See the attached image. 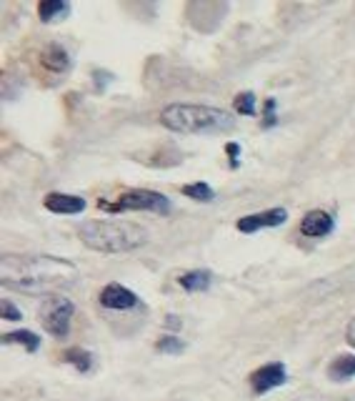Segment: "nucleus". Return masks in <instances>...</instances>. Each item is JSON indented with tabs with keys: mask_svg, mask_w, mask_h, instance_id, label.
<instances>
[{
	"mask_svg": "<svg viewBox=\"0 0 355 401\" xmlns=\"http://www.w3.org/2000/svg\"><path fill=\"white\" fill-rule=\"evenodd\" d=\"M3 283L21 291H48V288L73 283L78 276V266L66 258L56 256H3L0 263Z\"/></svg>",
	"mask_w": 355,
	"mask_h": 401,
	"instance_id": "nucleus-1",
	"label": "nucleus"
},
{
	"mask_svg": "<svg viewBox=\"0 0 355 401\" xmlns=\"http://www.w3.org/2000/svg\"><path fill=\"white\" fill-rule=\"evenodd\" d=\"M160 123L168 131L188 136H208L223 133L235 126V118L223 108L198 103H173L160 113Z\"/></svg>",
	"mask_w": 355,
	"mask_h": 401,
	"instance_id": "nucleus-2",
	"label": "nucleus"
},
{
	"mask_svg": "<svg viewBox=\"0 0 355 401\" xmlns=\"http://www.w3.org/2000/svg\"><path fill=\"white\" fill-rule=\"evenodd\" d=\"M78 233H81V241L98 253L135 251L148 241L145 228L130 221H88Z\"/></svg>",
	"mask_w": 355,
	"mask_h": 401,
	"instance_id": "nucleus-3",
	"label": "nucleus"
},
{
	"mask_svg": "<svg viewBox=\"0 0 355 401\" xmlns=\"http://www.w3.org/2000/svg\"><path fill=\"white\" fill-rule=\"evenodd\" d=\"M98 208L108 213H123V211H150V213H170V198L158 191L148 188H133L125 191L115 198V203L108 200H98Z\"/></svg>",
	"mask_w": 355,
	"mask_h": 401,
	"instance_id": "nucleus-4",
	"label": "nucleus"
},
{
	"mask_svg": "<svg viewBox=\"0 0 355 401\" xmlns=\"http://www.w3.org/2000/svg\"><path fill=\"white\" fill-rule=\"evenodd\" d=\"M73 311H76V306H73L71 298H66V296L46 298V301H43V306H41V324H43V329H46L51 336H56V339H66L68 331H71Z\"/></svg>",
	"mask_w": 355,
	"mask_h": 401,
	"instance_id": "nucleus-5",
	"label": "nucleus"
},
{
	"mask_svg": "<svg viewBox=\"0 0 355 401\" xmlns=\"http://www.w3.org/2000/svg\"><path fill=\"white\" fill-rule=\"evenodd\" d=\"M288 221V211L285 208H268V211H260V213H250V216L238 218L235 228L243 233H255L260 228H275V226H283Z\"/></svg>",
	"mask_w": 355,
	"mask_h": 401,
	"instance_id": "nucleus-6",
	"label": "nucleus"
},
{
	"mask_svg": "<svg viewBox=\"0 0 355 401\" xmlns=\"http://www.w3.org/2000/svg\"><path fill=\"white\" fill-rule=\"evenodd\" d=\"M285 379H288L285 366L280 364V361H275V364H265V366H260L258 371H253V376H250V386H253L255 394H265V391L283 386Z\"/></svg>",
	"mask_w": 355,
	"mask_h": 401,
	"instance_id": "nucleus-7",
	"label": "nucleus"
},
{
	"mask_svg": "<svg viewBox=\"0 0 355 401\" xmlns=\"http://www.w3.org/2000/svg\"><path fill=\"white\" fill-rule=\"evenodd\" d=\"M101 306L113 309V311H128L138 306V296L130 288L120 286V283H108L101 291Z\"/></svg>",
	"mask_w": 355,
	"mask_h": 401,
	"instance_id": "nucleus-8",
	"label": "nucleus"
},
{
	"mask_svg": "<svg viewBox=\"0 0 355 401\" xmlns=\"http://www.w3.org/2000/svg\"><path fill=\"white\" fill-rule=\"evenodd\" d=\"M333 228H335L333 216L325 211H318V208H315V211H308L303 216V221H300V231L308 238H323V236H328Z\"/></svg>",
	"mask_w": 355,
	"mask_h": 401,
	"instance_id": "nucleus-9",
	"label": "nucleus"
},
{
	"mask_svg": "<svg viewBox=\"0 0 355 401\" xmlns=\"http://www.w3.org/2000/svg\"><path fill=\"white\" fill-rule=\"evenodd\" d=\"M43 203L51 213H66V216H76V213L86 211V198L71 193H48Z\"/></svg>",
	"mask_w": 355,
	"mask_h": 401,
	"instance_id": "nucleus-10",
	"label": "nucleus"
},
{
	"mask_svg": "<svg viewBox=\"0 0 355 401\" xmlns=\"http://www.w3.org/2000/svg\"><path fill=\"white\" fill-rule=\"evenodd\" d=\"M41 63H43V68H48V71L58 76V73H66L68 68H71V56H68L66 48L48 46L46 51H43V56H41Z\"/></svg>",
	"mask_w": 355,
	"mask_h": 401,
	"instance_id": "nucleus-11",
	"label": "nucleus"
},
{
	"mask_svg": "<svg viewBox=\"0 0 355 401\" xmlns=\"http://www.w3.org/2000/svg\"><path fill=\"white\" fill-rule=\"evenodd\" d=\"M68 13H71V3L68 0H43L41 6H38V16H41L43 23L61 21Z\"/></svg>",
	"mask_w": 355,
	"mask_h": 401,
	"instance_id": "nucleus-12",
	"label": "nucleus"
},
{
	"mask_svg": "<svg viewBox=\"0 0 355 401\" xmlns=\"http://www.w3.org/2000/svg\"><path fill=\"white\" fill-rule=\"evenodd\" d=\"M328 376L333 381H348L355 376V356L343 354L338 359H333V364L328 366Z\"/></svg>",
	"mask_w": 355,
	"mask_h": 401,
	"instance_id": "nucleus-13",
	"label": "nucleus"
},
{
	"mask_svg": "<svg viewBox=\"0 0 355 401\" xmlns=\"http://www.w3.org/2000/svg\"><path fill=\"white\" fill-rule=\"evenodd\" d=\"M178 281H180V286L185 291H208L213 276H210V271H188L178 278Z\"/></svg>",
	"mask_w": 355,
	"mask_h": 401,
	"instance_id": "nucleus-14",
	"label": "nucleus"
},
{
	"mask_svg": "<svg viewBox=\"0 0 355 401\" xmlns=\"http://www.w3.org/2000/svg\"><path fill=\"white\" fill-rule=\"evenodd\" d=\"M63 361H66V364H73L81 374L91 371V366H93V356H91V351H86V349H68L66 354H63Z\"/></svg>",
	"mask_w": 355,
	"mask_h": 401,
	"instance_id": "nucleus-15",
	"label": "nucleus"
},
{
	"mask_svg": "<svg viewBox=\"0 0 355 401\" xmlns=\"http://www.w3.org/2000/svg\"><path fill=\"white\" fill-rule=\"evenodd\" d=\"M3 341L6 344H23L28 351H38V346H41V339L33 331H11V334L3 336Z\"/></svg>",
	"mask_w": 355,
	"mask_h": 401,
	"instance_id": "nucleus-16",
	"label": "nucleus"
},
{
	"mask_svg": "<svg viewBox=\"0 0 355 401\" xmlns=\"http://www.w3.org/2000/svg\"><path fill=\"white\" fill-rule=\"evenodd\" d=\"M183 193L188 196V198H193V200H200V203H210V200L215 198V191L210 188L208 183H203V181H198V183L185 186Z\"/></svg>",
	"mask_w": 355,
	"mask_h": 401,
	"instance_id": "nucleus-17",
	"label": "nucleus"
},
{
	"mask_svg": "<svg viewBox=\"0 0 355 401\" xmlns=\"http://www.w3.org/2000/svg\"><path fill=\"white\" fill-rule=\"evenodd\" d=\"M155 349L163 351V354H183L185 344L178 336H160V339L155 341Z\"/></svg>",
	"mask_w": 355,
	"mask_h": 401,
	"instance_id": "nucleus-18",
	"label": "nucleus"
},
{
	"mask_svg": "<svg viewBox=\"0 0 355 401\" xmlns=\"http://www.w3.org/2000/svg\"><path fill=\"white\" fill-rule=\"evenodd\" d=\"M235 111L240 116H255V96L253 93H238L235 96Z\"/></svg>",
	"mask_w": 355,
	"mask_h": 401,
	"instance_id": "nucleus-19",
	"label": "nucleus"
},
{
	"mask_svg": "<svg viewBox=\"0 0 355 401\" xmlns=\"http://www.w3.org/2000/svg\"><path fill=\"white\" fill-rule=\"evenodd\" d=\"M278 123V118H275V101L273 98H268L265 101V121H263V128H270V126Z\"/></svg>",
	"mask_w": 355,
	"mask_h": 401,
	"instance_id": "nucleus-20",
	"label": "nucleus"
},
{
	"mask_svg": "<svg viewBox=\"0 0 355 401\" xmlns=\"http://www.w3.org/2000/svg\"><path fill=\"white\" fill-rule=\"evenodd\" d=\"M3 319L18 321V319H23V316H21V311H18L16 306L11 304V301H3Z\"/></svg>",
	"mask_w": 355,
	"mask_h": 401,
	"instance_id": "nucleus-21",
	"label": "nucleus"
},
{
	"mask_svg": "<svg viewBox=\"0 0 355 401\" xmlns=\"http://www.w3.org/2000/svg\"><path fill=\"white\" fill-rule=\"evenodd\" d=\"M228 156L233 158V168H238V156H240V146L238 143H228Z\"/></svg>",
	"mask_w": 355,
	"mask_h": 401,
	"instance_id": "nucleus-22",
	"label": "nucleus"
},
{
	"mask_svg": "<svg viewBox=\"0 0 355 401\" xmlns=\"http://www.w3.org/2000/svg\"><path fill=\"white\" fill-rule=\"evenodd\" d=\"M345 336H348V344H350V346H353V349H355V319H353V321H350V324H348V331H345Z\"/></svg>",
	"mask_w": 355,
	"mask_h": 401,
	"instance_id": "nucleus-23",
	"label": "nucleus"
}]
</instances>
